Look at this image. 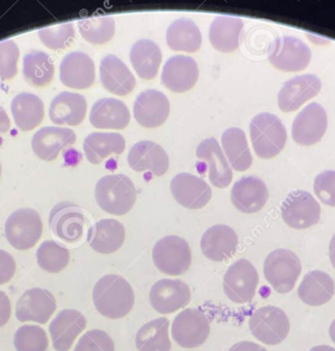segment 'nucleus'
<instances>
[{
    "instance_id": "obj_1",
    "label": "nucleus",
    "mask_w": 335,
    "mask_h": 351,
    "mask_svg": "<svg viewBox=\"0 0 335 351\" xmlns=\"http://www.w3.org/2000/svg\"><path fill=\"white\" fill-rule=\"evenodd\" d=\"M92 301L99 313L111 319L123 317L133 309L135 293L123 277L108 274L99 279L92 291Z\"/></svg>"
},
{
    "instance_id": "obj_2",
    "label": "nucleus",
    "mask_w": 335,
    "mask_h": 351,
    "mask_svg": "<svg viewBox=\"0 0 335 351\" xmlns=\"http://www.w3.org/2000/svg\"><path fill=\"white\" fill-rule=\"evenodd\" d=\"M95 198L105 213L125 215L135 205L137 191L131 178L125 174H111L103 176L97 182Z\"/></svg>"
},
{
    "instance_id": "obj_3",
    "label": "nucleus",
    "mask_w": 335,
    "mask_h": 351,
    "mask_svg": "<svg viewBox=\"0 0 335 351\" xmlns=\"http://www.w3.org/2000/svg\"><path fill=\"white\" fill-rule=\"evenodd\" d=\"M249 129L253 149L261 159H271L285 147L287 132L282 121L275 114H257L251 121Z\"/></svg>"
},
{
    "instance_id": "obj_4",
    "label": "nucleus",
    "mask_w": 335,
    "mask_h": 351,
    "mask_svg": "<svg viewBox=\"0 0 335 351\" xmlns=\"http://www.w3.org/2000/svg\"><path fill=\"white\" fill-rule=\"evenodd\" d=\"M265 279L280 293H287L295 287L301 272V263L289 250H273L264 261L263 266Z\"/></svg>"
},
{
    "instance_id": "obj_5",
    "label": "nucleus",
    "mask_w": 335,
    "mask_h": 351,
    "mask_svg": "<svg viewBox=\"0 0 335 351\" xmlns=\"http://www.w3.org/2000/svg\"><path fill=\"white\" fill-rule=\"evenodd\" d=\"M5 237L18 250H28L36 245L42 235L40 215L32 208L14 211L5 221Z\"/></svg>"
},
{
    "instance_id": "obj_6",
    "label": "nucleus",
    "mask_w": 335,
    "mask_h": 351,
    "mask_svg": "<svg viewBox=\"0 0 335 351\" xmlns=\"http://www.w3.org/2000/svg\"><path fill=\"white\" fill-rule=\"evenodd\" d=\"M154 265L160 272L171 276L184 274L191 265V250L186 240L166 236L156 242L152 250Z\"/></svg>"
},
{
    "instance_id": "obj_7",
    "label": "nucleus",
    "mask_w": 335,
    "mask_h": 351,
    "mask_svg": "<svg viewBox=\"0 0 335 351\" xmlns=\"http://www.w3.org/2000/svg\"><path fill=\"white\" fill-rule=\"evenodd\" d=\"M253 336L266 345H277L287 338L290 322L287 314L275 306L257 309L249 320Z\"/></svg>"
},
{
    "instance_id": "obj_8",
    "label": "nucleus",
    "mask_w": 335,
    "mask_h": 351,
    "mask_svg": "<svg viewBox=\"0 0 335 351\" xmlns=\"http://www.w3.org/2000/svg\"><path fill=\"white\" fill-rule=\"evenodd\" d=\"M281 213L282 219L289 227L308 229L320 221L321 207L312 194L296 190L290 193L282 203Z\"/></svg>"
},
{
    "instance_id": "obj_9",
    "label": "nucleus",
    "mask_w": 335,
    "mask_h": 351,
    "mask_svg": "<svg viewBox=\"0 0 335 351\" xmlns=\"http://www.w3.org/2000/svg\"><path fill=\"white\" fill-rule=\"evenodd\" d=\"M258 282L256 268L246 258H240L224 275L223 291L234 303H248L254 298Z\"/></svg>"
},
{
    "instance_id": "obj_10",
    "label": "nucleus",
    "mask_w": 335,
    "mask_h": 351,
    "mask_svg": "<svg viewBox=\"0 0 335 351\" xmlns=\"http://www.w3.org/2000/svg\"><path fill=\"white\" fill-rule=\"evenodd\" d=\"M312 52L299 38L282 36L273 42L269 54L273 66L286 73L303 71L310 64Z\"/></svg>"
},
{
    "instance_id": "obj_11",
    "label": "nucleus",
    "mask_w": 335,
    "mask_h": 351,
    "mask_svg": "<svg viewBox=\"0 0 335 351\" xmlns=\"http://www.w3.org/2000/svg\"><path fill=\"white\" fill-rule=\"evenodd\" d=\"M209 334V320L201 310L195 308L183 310L173 322V339L183 348L201 346L206 342Z\"/></svg>"
},
{
    "instance_id": "obj_12",
    "label": "nucleus",
    "mask_w": 335,
    "mask_h": 351,
    "mask_svg": "<svg viewBox=\"0 0 335 351\" xmlns=\"http://www.w3.org/2000/svg\"><path fill=\"white\" fill-rule=\"evenodd\" d=\"M49 223L51 232L57 237L68 243H74L84 235L86 219L77 205L60 202L51 209Z\"/></svg>"
},
{
    "instance_id": "obj_13",
    "label": "nucleus",
    "mask_w": 335,
    "mask_h": 351,
    "mask_svg": "<svg viewBox=\"0 0 335 351\" xmlns=\"http://www.w3.org/2000/svg\"><path fill=\"white\" fill-rule=\"evenodd\" d=\"M327 114L317 102L308 104L296 117L292 124V137L300 145H316L327 130Z\"/></svg>"
},
{
    "instance_id": "obj_14",
    "label": "nucleus",
    "mask_w": 335,
    "mask_h": 351,
    "mask_svg": "<svg viewBox=\"0 0 335 351\" xmlns=\"http://www.w3.org/2000/svg\"><path fill=\"white\" fill-rule=\"evenodd\" d=\"M57 309L55 297L51 291L33 287L25 291L16 302V316L18 322L47 324Z\"/></svg>"
},
{
    "instance_id": "obj_15",
    "label": "nucleus",
    "mask_w": 335,
    "mask_h": 351,
    "mask_svg": "<svg viewBox=\"0 0 335 351\" xmlns=\"http://www.w3.org/2000/svg\"><path fill=\"white\" fill-rule=\"evenodd\" d=\"M190 299V289L180 279H162L149 293L150 304L160 314L173 313L188 305Z\"/></svg>"
},
{
    "instance_id": "obj_16",
    "label": "nucleus",
    "mask_w": 335,
    "mask_h": 351,
    "mask_svg": "<svg viewBox=\"0 0 335 351\" xmlns=\"http://www.w3.org/2000/svg\"><path fill=\"white\" fill-rule=\"evenodd\" d=\"M321 89L322 83L317 75H298L284 84L277 95V106L282 112H295L302 104L318 95Z\"/></svg>"
},
{
    "instance_id": "obj_17",
    "label": "nucleus",
    "mask_w": 335,
    "mask_h": 351,
    "mask_svg": "<svg viewBox=\"0 0 335 351\" xmlns=\"http://www.w3.org/2000/svg\"><path fill=\"white\" fill-rule=\"evenodd\" d=\"M170 189L175 200L185 208H203L212 198L209 184L190 173L177 174L171 182Z\"/></svg>"
},
{
    "instance_id": "obj_18",
    "label": "nucleus",
    "mask_w": 335,
    "mask_h": 351,
    "mask_svg": "<svg viewBox=\"0 0 335 351\" xmlns=\"http://www.w3.org/2000/svg\"><path fill=\"white\" fill-rule=\"evenodd\" d=\"M170 114V102L162 92L146 90L138 95L134 104L135 120L145 128L162 126Z\"/></svg>"
},
{
    "instance_id": "obj_19",
    "label": "nucleus",
    "mask_w": 335,
    "mask_h": 351,
    "mask_svg": "<svg viewBox=\"0 0 335 351\" xmlns=\"http://www.w3.org/2000/svg\"><path fill=\"white\" fill-rule=\"evenodd\" d=\"M60 80L66 87L84 90L92 87L96 80V71L92 58L84 52L66 55L60 64Z\"/></svg>"
},
{
    "instance_id": "obj_20",
    "label": "nucleus",
    "mask_w": 335,
    "mask_h": 351,
    "mask_svg": "<svg viewBox=\"0 0 335 351\" xmlns=\"http://www.w3.org/2000/svg\"><path fill=\"white\" fill-rule=\"evenodd\" d=\"M199 67L195 59L177 55L171 57L162 73V83L175 93H183L195 87L199 79Z\"/></svg>"
},
{
    "instance_id": "obj_21",
    "label": "nucleus",
    "mask_w": 335,
    "mask_h": 351,
    "mask_svg": "<svg viewBox=\"0 0 335 351\" xmlns=\"http://www.w3.org/2000/svg\"><path fill=\"white\" fill-rule=\"evenodd\" d=\"M230 199L234 206L240 213H258L266 204L269 190L260 178L246 176L234 184L230 192Z\"/></svg>"
},
{
    "instance_id": "obj_22",
    "label": "nucleus",
    "mask_w": 335,
    "mask_h": 351,
    "mask_svg": "<svg viewBox=\"0 0 335 351\" xmlns=\"http://www.w3.org/2000/svg\"><path fill=\"white\" fill-rule=\"evenodd\" d=\"M127 163L135 171H149L153 176H162L168 171L170 161L160 145L151 141H142L129 149Z\"/></svg>"
},
{
    "instance_id": "obj_23",
    "label": "nucleus",
    "mask_w": 335,
    "mask_h": 351,
    "mask_svg": "<svg viewBox=\"0 0 335 351\" xmlns=\"http://www.w3.org/2000/svg\"><path fill=\"white\" fill-rule=\"evenodd\" d=\"M75 141L76 135L71 129L43 127L35 133L31 147L35 155L41 160L53 161L63 149L71 147Z\"/></svg>"
},
{
    "instance_id": "obj_24",
    "label": "nucleus",
    "mask_w": 335,
    "mask_h": 351,
    "mask_svg": "<svg viewBox=\"0 0 335 351\" xmlns=\"http://www.w3.org/2000/svg\"><path fill=\"white\" fill-rule=\"evenodd\" d=\"M238 238L234 229L226 225L209 228L201 240L203 256L213 262L229 260L236 252Z\"/></svg>"
},
{
    "instance_id": "obj_25",
    "label": "nucleus",
    "mask_w": 335,
    "mask_h": 351,
    "mask_svg": "<svg viewBox=\"0 0 335 351\" xmlns=\"http://www.w3.org/2000/svg\"><path fill=\"white\" fill-rule=\"evenodd\" d=\"M86 326V317L77 310L65 309L60 311L49 328L55 350H69Z\"/></svg>"
},
{
    "instance_id": "obj_26",
    "label": "nucleus",
    "mask_w": 335,
    "mask_h": 351,
    "mask_svg": "<svg viewBox=\"0 0 335 351\" xmlns=\"http://www.w3.org/2000/svg\"><path fill=\"white\" fill-rule=\"evenodd\" d=\"M197 157L209 167V180L216 188L224 189L232 180V170L222 153L219 143L214 137L201 141L197 147Z\"/></svg>"
},
{
    "instance_id": "obj_27",
    "label": "nucleus",
    "mask_w": 335,
    "mask_h": 351,
    "mask_svg": "<svg viewBox=\"0 0 335 351\" xmlns=\"http://www.w3.org/2000/svg\"><path fill=\"white\" fill-rule=\"evenodd\" d=\"M100 79L103 87L114 95L125 96L135 89V77L115 55H107L101 61Z\"/></svg>"
},
{
    "instance_id": "obj_28",
    "label": "nucleus",
    "mask_w": 335,
    "mask_h": 351,
    "mask_svg": "<svg viewBox=\"0 0 335 351\" xmlns=\"http://www.w3.org/2000/svg\"><path fill=\"white\" fill-rule=\"evenodd\" d=\"M131 114L123 101L114 98H102L92 106L90 122L97 129L121 130L129 124Z\"/></svg>"
},
{
    "instance_id": "obj_29",
    "label": "nucleus",
    "mask_w": 335,
    "mask_h": 351,
    "mask_svg": "<svg viewBox=\"0 0 335 351\" xmlns=\"http://www.w3.org/2000/svg\"><path fill=\"white\" fill-rule=\"evenodd\" d=\"M86 98L77 93L62 92L55 96L49 106V119L53 124L78 126L86 114Z\"/></svg>"
},
{
    "instance_id": "obj_30",
    "label": "nucleus",
    "mask_w": 335,
    "mask_h": 351,
    "mask_svg": "<svg viewBox=\"0 0 335 351\" xmlns=\"http://www.w3.org/2000/svg\"><path fill=\"white\" fill-rule=\"evenodd\" d=\"M125 231L123 223L106 219L95 223L88 231L90 247L99 254H109L117 252L125 242Z\"/></svg>"
},
{
    "instance_id": "obj_31",
    "label": "nucleus",
    "mask_w": 335,
    "mask_h": 351,
    "mask_svg": "<svg viewBox=\"0 0 335 351\" xmlns=\"http://www.w3.org/2000/svg\"><path fill=\"white\" fill-rule=\"evenodd\" d=\"M334 293L335 282L332 277L319 270L306 273L298 287L300 300L312 307L328 303Z\"/></svg>"
},
{
    "instance_id": "obj_32",
    "label": "nucleus",
    "mask_w": 335,
    "mask_h": 351,
    "mask_svg": "<svg viewBox=\"0 0 335 351\" xmlns=\"http://www.w3.org/2000/svg\"><path fill=\"white\" fill-rule=\"evenodd\" d=\"M243 28L244 23L240 18L218 16L210 27V43L219 52H234L240 47Z\"/></svg>"
},
{
    "instance_id": "obj_33",
    "label": "nucleus",
    "mask_w": 335,
    "mask_h": 351,
    "mask_svg": "<svg viewBox=\"0 0 335 351\" xmlns=\"http://www.w3.org/2000/svg\"><path fill=\"white\" fill-rule=\"evenodd\" d=\"M125 149V141L119 133L95 132L84 141V151L90 163H101L111 155H121Z\"/></svg>"
},
{
    "instance_id": "obj_34",
    "label": "nucleus",
    "mask_w": 335,
    "mask_h": 351,
    "mask_svg": "<svg viewBox=\"0 0 335 351\" xmlns=\"http://www.w3.org/2000/svg\"><path fill=\"white\" fill-rule=\"evenodd\" d=\"M10 110L16 126L22 131L32 130L45 118V104L34 94H18L12 99Z\"/></svg>"
},
{
    "instance_id": "obj_35",
    "label": "nucleus",
    "mask_w": 335,
    "mask_h": 351,
    "mask_svg": "<svg viewBox=\"0 0 335 351\" xmlns=\"http://www.w3.org/2000/svg\"><path fill=\"white\" fill-rule=\"evenodd\" d=\"M162 55L160 47L150 40H140L132 47L129 61L137 75L143 80H152L158 75Z\"/></svg>"
},
{
    "instance_id": "obj_36",
    "label": "nucleus",
    "mask_w": 335,
    "mask_h": 351,
    "mask_svg": "<svg viewBox=\"0 0 335 351\" xmlns=\"http://www.w3.org/2000/svg\"><path fill=\"white\" fill-rule=\"evenodd\" d=\"M166 44L173 51L195 53L201 46V34L193 20L179 18L175 20L166 32Z\"/></svg>"
},
{
    "instance_id": "obj_37",
    "label": "nucleus",
    "mask_w": 335,
    "mask_h": 351,
    "mask_svg": "<svg viewBox=\"0 0 335 351\" xmlns=\"http://www.w3.org/2000/svg\"><path fill=\"white\" fill-rule=\"evenodd\" d=\"M221 143L229 165L236 171H246L251 167L252 156L247 143L246 134L242 129L236 127L226 129L222 134Z\"/></svg>"
},
{
    "instance_id": "obj_38",
    "label": "nucleus",
    "mask_w": 335,
    "mask_h": 351,
    "mask_svg": "<svg viewBox=\"0 0 335 351\" xmlns=\"http://www.w3.org/2000/svg\"><path fill=\"white\" fill-rule=\"evenodd\" d=\"M169 326V320L160 317L141 326L136 335V347L138 351H170Z\"/></svg>"
},
{
    "instance_id": "obj_39",
    "label": "nucleus",
    "mask_w": 335,
    "mask_h": 351,
    "mask_svg": "<svg viewBox=\"0 0 335 351\" xmlns=\"http://www.w3.org/2000/svg\"><path fill=\"white\" fill-rule=\"evenodd\" d=\"M55 75V66L51 57L42 51L33 50L27 53L23 60V75L29 85L45 87Z\"/></svg>"
},
{
    "instance_id": "obj_40",
    "label": "nucleus",
    "mask_w": 335,
    "mask_h": 351,
    "mask_svg": "<svg viewBox=\"0 0 335 351\" xmlns=\"http://www.w3.org/2000/svg\"><path fill=\"white\" fill-rule=\"evenodd\" d=\"M78 30L82 38L90 44H106L114 36V19L112 17H97L80 20Z\"/></svg>"
},
{
    "instance_id": "obj_41",
    "label": "nucleus",
    "mask_w": 335,
    "mask_h": 351,
    "mask_svg": "<svg viewBox=\"0 0 335 351\" xmlns=\"http://www.w3.org/2000/svg\"><path fill=\"white\" fill-rule=\"evenodd\" d=\"M37 263L42 270L59 273L69 263V250L53 240H47L39 246L36 252Z\"/></svg>"
},
{
    "instance_id": "obj_42",
    "label": "nucleus",
    "mask_w": 335,
    "mask_h": 351,
    "mask_svg": "<svg viewBox=\"0 0 335 351\" xmlns=\"http://www.w3.org/2000/svg\"><path fill=\"white\" fill-rule=\"evenodd\" d=\"M16 351H47L49 339L47 332L38 326H22L14 337Z\"/></svg>"
},
{
    "instance_id": "obj_43",
    "label": "nucleus",
    "mask_w": 335,
    "mask_h": 351,
    "mask_svg": "<svg viewBox=\"0 0 335 351\" xmlns=\"http://www.w3.org/2000/svg\"><path fill=\"white\" fill-rule=\"evenodd\" d=\"M38 36L47 48L51 50H62L72 44L75 38V29L73 24L64 23L39 30Z\"/></svg>"
},
{
    "instance_id": "obj_44",
    "label": "nucleus",
    "mask_w": 335,
    "mask_h": 351,
    "mask_svg": "<svg viewBox=\"0 0 335 351\" xmlns=\"http://www.w3.org/2000/svg\"><path fill=\"white\" fill-rule=\"evenodd\" d=\"M20 50L16 43L5 40L0 43V77L10 80L18 73Z\"/></svg>"
},
{
    "instance_id": "obj_45",
    "label": "nucleus",
    "mask_w": 335,
    "mask_h": 351,
    "mask_svg": "<svg viewBox=\"0 0 335 351\" xmlns=\"http://www.w3.org/2000/svg\"><path fill=\"white\" fill-rule=\"evenodd\" d=\"M74 351H114V343L104 330H88L79 339Z\"/></svg>"
},
{
    "instance_id": "obj_46",
    "label": "nucleus",
    "mask_w": 335,
    "mask_h": 351,
    "mask_svg": "<svg viewBox=\"0 0 335 351\" xmlns=\"http://www.w3.org/2000/svg\"><path fill=\"white\" fill-rule=\"evenodd\" d=\"M314 191L323 204L335 207V170H326L314 178Z\"/></svg>"
},
{
    "instance_id": "obj_47",
    "label": "nucleus",
    "mask_w": 335,
    "mask_h": 351,
    "mask_svg": "<svg viewBox=\"0 0 335 351\" xmlns=\"http://www.w3.org/2000/svg\"><path fill=\"white\" fill-rule=\"evenodd\" d=\"M16 261L10 252L0 250V285L8 283L16 274Z\"/></svg>"
},
{
    "instance_id": "obj_48",
    "label": "nucleus",
    "mask_w": 335,
    "mask_h": 351,
    "mask_svg": "<svg viewBox=\"0 0 335 351\" xmlns=\"http://www.w3.org/2000/svg\"><path fill=\"white\" fill-rule=\"evenodd\" d=\"M12 314V305H10V298L5 293L0 291V328L5 326Z\"/></svg>"
},
{
    "instance_id": "obj_49",
    "label": "nucleus",
    "mask_w": 335,
    "mask_h": 351,
    "mask_svg": "<svg viewBox=\"0 0 335 351\" xmlns=\"http://www.w3.org/2000/svg\"><path fill=\"white\" fill-rule=\"evenodd\" d=\"M228 351H267L264 347L250 341H242L232 345Z\"/></svg>"
},
{
    "instance_id": "obj_50",
    "label": "nucleus",
    "mask_w": 335,
    "mask_h": 351,
    "mask_svg": "<svg viewBox=\"0 0 335 351\" xmlns=\"http://www.w3.org/2000/svg\"><path fill=\"white\" fill-rule=\"evenodd\" d=\"M10 121L5 110L0 106V133H5L10 130Z\"/></svg>"
},
{
    "instance_id": "obj_51",
    "label": "nucleus",
    "mask_w": 335,
    "mask_h": 351,
    "mask_svg": "<svg viewBox=\"0 0 335 351\" xmlns=\"http://www.w3.org/2000/svg\"><path fill=\"white\" fill-rule=\"evenodd\" d=\"M329 258H330L331 264L335 269V234L329 244Z\"/></svg>"
},
{
    "instance_id": "obj_52",
    "label": "nucleus",
    "mask_w": 335,
    "mask_h": 351,
    "mask_svg": "<svg viewBox=\"0 0 335 351\" xmlns=\"http://www.w3.org/2000/svg\"><path fill=\"white\" fill-rule=\"evenodd\" d=\"M310 351H335V348L329 345H318V346L312 347Z\"/></svg>"
},
{
    "instance_id": "obj_53",
    "label": "nucleus",
    "mask_w": 335,
    "mask_h": 351,
    "mask_svg": "<svg viewBox=\"0 0 335 351\" xmlns=\"http://www.w3.org/2000/svg\"><path fill=\"white\" fill-rule=\"evenodd\" d=\"M329 335H330L331 340L335 343V319L333 320L331 324L330 328H329Z\"/></svg>"
},
{
    "instance_id": "obj_54",
    "label": "nucleus",
    "mask_w": 335,
    "mask_h": 351,
    "mask_svg": "<svg viewBox=\"0 0 335 351\" xmlns=\"http://www.w3.org/2000/svg\"><path fill=\"white\" fill-rule=\"evenodd\" d=\"M0 176H1V165H0Z\"/></svg>"
}]
</instances>
